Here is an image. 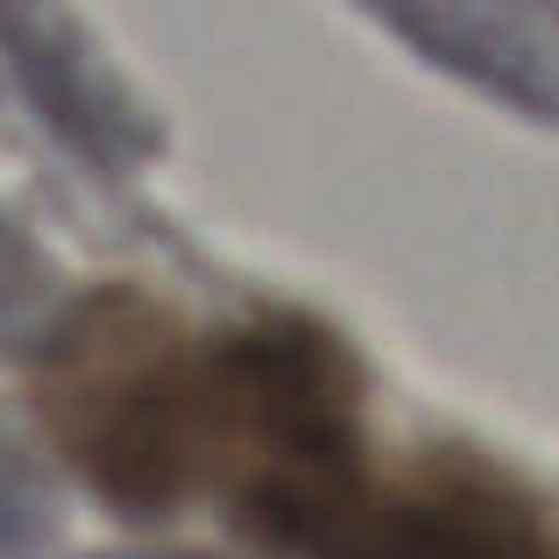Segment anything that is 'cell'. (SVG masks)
Instances as JSON below:
<instances>
[{
  "instance_id": "obj_1",
  "label": "cell",
  "mask_w": 559,
  "mask_h": 559,
  "mask_svg": "<svg viewBox=\"0 0 559 559\" xmlns=\"http://www.w3.org/2000/svg\"><path fill=\"white\" fill-rule=\"evenodd\" d=\"M36 404L71 467L128 518L219 496L241 532L298 559H355L404 467H376L361 361L305 312L191 333L107 284L43 341Z\"/></svg>"
},
{
  "instance_id": "obj_2",
  "label": "cell",
  "mask_w": 559,
  "mask_h": 559,
  "mask_svg": "<svg viewBox=\"0 0 559 559\" xmlns=\"http://www.w3.org/2000/svg\"><path fill=\"white\" fill-rule=\"evenodd\" d=\"M418 50H432L439 64L467 71V79L496 85L503 99L559 114V28L546 14H390Z\"/></svg>"
},
{
  "instance_id": "obj_3",
  "label": "cell",
  "mask_w": 559,
  "mask_h": 559,
  "mask_svg": "<svg viewBox=\"0 0 559 559\" xmlns=\"http://www.w3.org/2000/svg\"><path fill=\"white\" fill-rule=\"evenodd\" d=\"M0 36H8V50H14V64H22L28 93L43 99V114H50V121L79 142V150H93L99 164H114V156L135 142V121H128V114L107 99V79H99V71L71 50V28L64 22H43V14H8V22H0Z\"/></svg>"
},
{
  "instance_id": "obj_4",
  "label": "cell",
  "mask_w": 559,
  "mask_h": 559,
  "mask_svg": "<svg viewBox=\"0 0 559 559\" xmlns=\"http://www.w3.org/2000/svg\"><path fill=\"white\" fill-rule=\"evenodd\" d=\"M43 312H50V270H43V255L22 241V227L0 219V347L28 341V333L43 326Z\"/></svg>"
},
{
  "instance_id": "obj_5",
  "label": "cell",
  "mask_w": 559,
  "mask_h": 559,
  "mask_svg": "<svg viewBox=\"0 0 559 559\" xmlns=\"http://www.w3.org/2000/svg\"><path fill=\"white\" fill-rule=\"evenodd\" d=\"M43 532H50V503H43L36 475L0 447V559H36Z\"/></svg>"
},
{
  "instance_id": "obj_6",
  "label": "cell",
  "mask_w": 559,
  "mask_h": 559,
  "mask_svg": "<svg viewBox=\"0 0 559 559\" xmlns=\"http://www.w3.org/2000/svg\"><path fill=\"white\" fill-rule=\"evenodd\" d=\"M114 559H191V552H114Z\"/></svg>"
}]
</instances>
